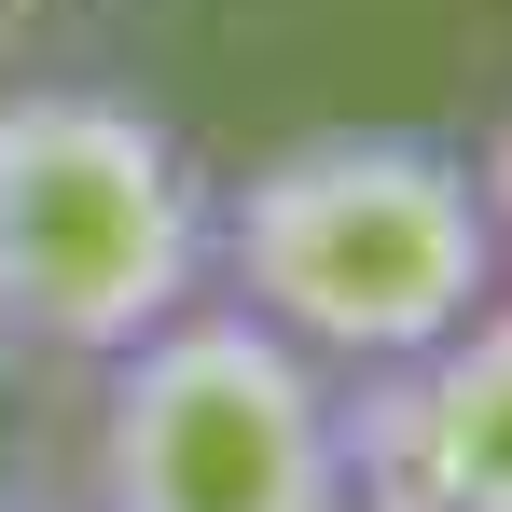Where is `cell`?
I'll return each instance as SVG.
<instances>
[{
  "label": "cell",
  "mask_w": 512,
  "mask_h": 512,
  "mask_svg": "<svg viewBox=\"0 0 512 512\" xmlns=\"http://www.w3.org/2000/svg\"><path fill=\"white\" fill-rule=\"evenodd\" d=\"M208 277L319 374H388L499 305V236L457 139L319 125L208 194Z\"/></svg>",
  "instance_id": "6da1fadb"
},
{
  "label": "cell",
  "mask_w": 512,
  "mask_h": 512,
  "mask_svg": "<svg viewBox=\"0 0 512 512\" xmlns=\"http://www.w3.org/2000/svg\"><path fill=\"white\" fill-rule=\"evenodd\" d=\"M208 194L167 111L125 84H14L0 97V333L42 360H125L208 305Z\"/></svg>",
  "instance_id": "7a4b0ae2"
},
{
  "label": "cell",
  "mask_w": 512,
  "mask_h": 512,
  "mask_svg": "<svg viewBox=\"0 0 512 512\" xmlns=\"http://www.w3.org/2000/svg\"><path fill=\"white\" fill-rule=\"evenodd\" d=\"M84 512H346L333 374L250 305H180L97 360V499Z\"/></svg>",
  "instance_id": "3957f363"
},
{
  "label": "cell",
  "mask_w": 512,
  "mask_h": 512,
  "mask_svg": "<svg viewBox=\"0 0 512 512\" xmlns=\"http://www.w3.org/2000/svg\"><path fill=\"white\" fill-rule=\"evenodd\" d=\"M333 443L346 512H512V291L429 360L333 374Z\"/></svg>",
  "instance_id": "277c9868"
},
{
  "label": "cell",
  "mask_w": 512,
  "mask_h": 512,
  "mask_svg": "<svg viewBox=\"0 0 512 512\" xmlns=\"http://www.w3.org/2000/svg\"><path fill=\"white\" fill-rule=\"evenodd\" d=\"M471 180H485V236H499V291H512V111L485 125V153H471Z\"/></svg>",
  "instance_id": "5b68a950"
},
{
  "label": "cell",
  "mask_w": 512,
  "mask_h": 512,
  "mask_svg": "<svg viewBox=\"0 0 512 512\" xmlns=\"http://www.w3.org/2000/svg\"><path fill=\"white\" fill-rule=\"evenodd\" d=\"M0 512H70V499H0Z\"/></svg>",
  "instance_id": "8992f818"
},
{
  "label": "cell",
  "mask_w": 512,
  "mask_h": 512,
  "mask_svg": "<svg viewBox=\"0 0 512 512\" xmlns=\"http://www.w3.org/2000/svg\"><path fill=\"white\" fill-rule=\"evenodd\" d=\"M14 14H56V0H14Z\"/></svg>",
  "instance_id": "52a82bcc"
}]
</instances>
